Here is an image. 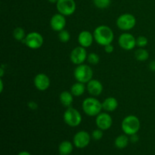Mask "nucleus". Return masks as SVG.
I'll list each match as a JSON object with an SVG mask.
<instances>
[{"label": "nucleus", "mask_w": 155, "mask_h": 155, "mask_svg": "<svg viewBox=\"0 0 155 155\" xmlns=\"http://www.w3.org/2000/svg\"><path fill=\"white\" fill-rule=\"evenodd\" d=\"M82 108L87 116L96 117L102 110V103L95 97H88L83 100Z\"/></svg>", "instance_id": "f03ea898"}, {"label": "nucleus", "mask_w": 155, "mask_h": 155, "mask_svg": "<svg viewBox=\"0 0 155 155\" xmlns=\"http://www.w3.org/2000/svg\"><path fill=\"white\" fill-rule=\"evenodd\" d=\"M118 101L114 97H107L102 102V107L105 111H114L118 107Z\"/></svg>", "instance_id": "f3484780"}, {"label": "nucleus", "mask_w": 155, "mask_h": 155, "mask_svg": "<svg viewBox=\"0 0 155 155\" xmlns=\"http://www.w3.org/2000/svg\"><path fill=\"white\" fill-rule=\"evenodd\" d=\"M48 1L51 3H57L59 0H48Z\"/></svg>", "instance_id": "f704fd0d"}, {"label": "nucleus", "mask_w": 155, "mask_h": 155, "mask_svg": "<svg viewBox=\"0 0 155 155\" xmlns=\"http://www.w3.org/2000/svg\"><path fill=\"white\" fill-rule=\"evenodd\" d=\"M91 136L88 132L81 130L76 133L73 139V143L77 148H84L90 143Z\"/></svg>", "instance_id": "9b49d317"}, {"label": "nucleus", "mask_w": 155, "mask_h": 155, "mask_svg": "<svg viewBox=\"0 0 155 155\" xmlns=\"http://www.w3.org/2000/svg\"><path fill=\"white\" fill-rule=\"evenodd\" d=\"M135 58L139 61H145L149 58V53L145 48H139L135 51Z\"/></svg>", "instance_id": "4be33fe9"}, {"label": "nucleus", "mask_w": 155, "mask_h": 155, "mask_svg": "<svg viewBox=\"0 0 155 155\" xmlns=\"http://www.w3.org/2000/svg\"><path fill=\"white\" fill-rule=\"evenodd\" d=\"M12 34H13V37L15 38V39H16L17 41H20V42H22L25 39L26 36H27V34L25 33V30L21 27H16L13 30Z\"/></svg>", "instance_id": "5701e85b"}, {"label": "nucleus", "mask_w": 155, "mask_h": 155, "mask_svg": "<svg viewBox=\"0 0 155 155\" xmlns=\"http://www.w3.org/2000/svg\"><path fill=\"white\" fill-rule=\"evenodd\" d=\"M50 79L46 74H38L33 80V84L35 87L39 91H45L49 88L50 86Z\"/></svg>", "instance_id": "4468645a"}, {"label": "nucleus", "mask_w": 155, "mask_h": 155, "mask_svg": "<svg viewBox=\"0 0 155 155\" xmlns=\"http://www.w3.org/2000/svg\"><path fill=\"white\" fill-rule=\"evenodd\" d=\"M139 136H138L137 134H134V135H132V136H130V141L131 142H133V143H136V142H137L138 141H139Z\"/></svg>", "instance_id": "7c9ffc66"}, {"label": "nucleus", "mask_w": 155, "mask_h": 155, "mask_svg": "<svg viewBox=\"0 0 155 155\" xmlns=\"http://www.w3.org/2000/svg\"><path fill=\"white\" fill-rule=\"evenodd\" d=\"M94 36L93 33L88 30H83L80 32L78 36V42L80 46L84 48H89L93 43Z\"/></svg>", "instance_id": "dca6fc26"}, {"label": "nucleus", "mask_w": 155, "mask_h": 155, "mask_svg": "<svg viewBox=\"0 0 155 155\" xmlns=\"http://www.w3.org/2000/svg\"><path fill=\"white\" fill-rule=\"evenodd\" d=\"M118 44L123 49L130 51L136 47V38L131 33H124L118 38Z\"/></svg>", "instance_id": "9d476101"}, {"label": "nucleus", "mask_w": 155, "mask_h": 155, "mask_svg": "<svg viewBox=\"0 0 155 155\" xmlns=\"http://www.w3.org/2000/svg\"><path fill=\"white\" fill-rule=\"evenodd\" d=\"M63 119L65 124L71 127H77L81 124L82 115L77 109L72 106L67 107L63 115Z\"/></svg>", "instance_id": "39448f33"}, {"label": "nucleus", "mask_w": 155, "mask_h": 155, "mask_svg": "<svg viewBox=\"0 0 155 155\" xmlns=\"http://www.w3.org/2000/svg\"><path fill=\"white\" fill-rule=\"evenodd\" d=\"M104 51H105L106 53H107V54H111V53H113L114 51V47L112 45V43L106 45L105 46H104Z\"/></svg>", "instance_id": "c85d7f7f"}, {"label": "nucleus", "mask_w": 155, "mask_h": 155, "mask_svg": "<svg viewBox=\"0 0 155 155\" xmlns=\"http://www.w3.org/2000/svg\"><path fill=\"white\" fill-rule=\"evenodd\" d=\"M18 155H31V154H30V153H29L28 151H21L20 153H18Z\"/></svg>", "instance_id": "473e14b6"}, {"label": "nucleus", "mask_w": 155, "mask_h": 155, "mask_svg": "<svg viewBox=\"0 0 155 155\" xmlns=\"http://www.w3.org/2000/svg\"><path fill=\"white\" fill-rule=\"evenodd\" d=\"M136 24V19L131 14H124L117 19V26L123 31H129L134 28Z\"/></svg>", "instance_id": "0eeeda50"}, {"label": "nucleus", "mask_w": 155, "mask_h": 155, "mask_svg": "<svg viewBox=\"0 0 155 155\" xmlns=\"http://www.w3.org/2000/svg\"><path fill=\"white\" fill-rule=\"evenodd\" d=\"M86 89V87L85 86V83L77 82L74 84H73L71 87V92L75 97L82 96L84 94Z\"/></svg>", "instance_id": "aec40b11"}, {"label": "nucleus", "mask_w": 155, "mask_h": 155, "mask_svg": "<svg viewBox=\"0 0 155 155\" xmlns=\"http://www.w3.org/2000/svg\"><path fill=\"white\" fill-rule=\"evenodd\" d=\"M148 40L145 36H139L136 38V45L139 48H144L148 45Z\"/></svg>", "instance_id": "bb28decb"}, {"label": "nucleus", "mask_w": 155, "mask_h": 155, "mask_svg": "<svg viewBox=\"0 0 155 155\" xmlns=\"http://www.w3.org/2000/svg\"><path fill=\"white\" fill-rule=\"evenodd\" d=\"M27 106H28V107L30 109V110H36V109L38 108V104L33 101H29V102L27 103Z\"/></svg>", "instance_id": "c756f323"}, {"label": "nucleus", "mask_w": 155, "mask_h": 155, "mask_svg": "<svg viewBox=\"0 0 155 155\" xmlns=\"http://www.w3.org/2000/svg\"><path fill=\"white\" fill-rule=\"evenodd\" d=\"M93 3L98 8L104 9L110 6L111 0H93Z\"/></svg>", "instance_id": "b1692460"}, {"label": "nucleus", "mask_w": 155, "mask_h": 155, "mask_svg": "<svg viewBox=\"0 0 155 155\" xmlns=\"http://www.w3.org/2000/svg\"><path fill=\"white\" fill-rule=\"evenodd\" d=\"M59 100L60 102L64 107H71L74 101V95L71 93V91H63L59 95Z\"/></svg>", "instance_id": "a211bd4d"}, {"label": "nucleus", "mask_w": 155, "mask_h": 155, "mask_svg": "<svg viewBox=\"0 0 155 155\" xmlns=\"http://www.w3.org/2000/svg\"><path fill=\"white\" fill-rule=\"evenodd\" d=\"M129 142H130V138L127 135H120L115 139L114 145L118 149H124L128 145Z\"/></svg>", "instance_id": "412c9836"}, {"label": "nucleus", "mask_w": 155, "mask_h": 155, "mask_svg": "<svg viewBox=\"0 0 155 155\" xmlns=\"http://www.w3.org/2000/svg\"><path fill=\"white\" fill-rule=\"evenodd\" d=\"M141 127V123L139 118L135 115H128L122 121L121 128L124 134L127 136L137 134Z\"/></svg>", "instance_id": "7ed1b4c3"}, {"label": "nucleus", "mask_w": 155, "mask_h": 155, "mask_svg": "<svg viewBox=\"0 0 155 155\" xmlns=\"http://www.w3.org/2000/svg\"><path fill=\"white\" fill-rule=\"evenodd\" d=\"M74 76L77 82L82 83H87L93 77V71L89 65L82 64L77 65L74 69Z\"/></svg>", "instance_id": "20e7f679"}, {"label": "nucleus", "mask_w": 155, "mask_h": 155, "mask_svg": "<svg viewBox=\"0 0 155 155\" xmlns=\"http://www.w3.org/2000/svg\"><path fill=\"white\" fill-rule=\"evenodd\" d=\"M58 39L63 43L68 42L71 39V34L69 32L66 30H63L61 31L58 32Z\"/></svg>", "instance_id": "393cba45"}, {"label": "nucleus", "mask_w": 155, "mask_h": 155, "mask_svg": "<svg viewBox=\"0 0 155 155\" xmlns=\"http://www.w3.org/2000/svg\"><path fill=\"white\" fill-rule=\"evenodd\" d=\"M94 39L100 45L105 46L112 43L114 39V34L110 27L106 25H100L93 32Z\"/></svg>", "instance_id": "f257e3e1"}, {"label": "nucleus", "mask_w": 155, "mask_h": 155, "mask_svg": "<svg viewBox=\"0 0 155 155\" xmlns=\"http://www.w3.org/2000/svg\"><path fill=\"white\" fill-rule=\"evenodd\" d=\"M148 67H149V69L151 70V71L155 72V61H152L150 62Z\"/></svg>", "instance_id": "2f4dec72"}, {"label": "nucleus", "mask_w": 155, "mask_h": 155, "mask_svg": "<svg viewBox=\"0 0 155 155\" xmlns=\"http://www.w3.org/2000/svg\"><path fill=\"white\" fill-rule=\"evenodd\" d=\"M86 89L92 96H99L103 92V85L99 80L92 79L89 83H87Z\"/></svg>", "instance_id": "2eb2a0df"}, {"label": "nucleus", "mask_w": 155, "mask_h": 155, "mask_svg": "<svg viewBox=\"0 0 155 155\" xmlns=\"http://www.w3.org/2000/svg\"><path fill=\"white\" fill-rule=\"evenodd\" d=\"M74 145L70 141H64L58 146L59 154L60 155H70L74 150Z\"/></svg>", "instance_id": "6ab92c4d"}, {"label": "nucleus", "mask_w": 155, "mask_h": 155, "mask_svg": "<svg viewBox=\"0 0 155 155\" xmlns=\"http://www.w3.org/2000/svg\"><path fill=\"white\" fill-rule=\"evenodd\" d=\"M87 61L89 62L90 64L96 65L99 63L100 57L98 56V54H96V53L92 52V53H90V54H88Z\"/></svg>", "instance_id": "a878e982"}, {"label": "nucleus", "mask_w": 155, "mask_h": 155, "mask_svg": "<svg viewBox=\"0 0 155 155\" xmlns=\"http://www.w3.org/2000/svg\"><path fill=\"white\" fill-rule=\"evenodd\" d=\"M56 7L58 13L67 17L75 12L77 5L74 0H59L56 3Z\"/></svg>", "instance_id": "6e6552de"}, {"label": "nucleus", "mask_w": 155, "mask_h": 155, "mask_svg": "<svg viewBox=\"0 0 155 155\" xmlns=\"http://www.w3.org/2000/svg\"><path fill=\"white\" fill-rule=\"evenodd\" d=\"M87 56L88 54L86 48L80 45V46L75 47L71 51L70 59L73 64L76 65H80L84 63L85 61L87 60Z\"/></svg>", "instance_id": "1a4fd4ad"}, {"label": "nucleus", "mask_w": 155, "mask_h": 155, "mask_svg": "<svg viewBox=\"0 0 155 155\" xmlns=\"http://www.w3.org/2000/svg\"><path fill=\"white\" fill-rule=\"evenodd\" d=\"M3 91V82L2 80H0V92H2Z\"/></svg>", "instance_id": "72a5a7b5"}, {"label": "nucleus", "mask_w": 155, "mask_h": 155, "mask_svg": "<svg viewBox=\"0 0 155 155\" xmlns=\"http://www.w3.org/2000/svg\"><path fill=\"white\" fill-rule=\"evenodd\" d=\"M66 24V18L64 15L60 13L54 15L50 20V27L54 31L56 32H60L64 30Z\"/></svg>", "instance_id": "ddd939ff"}, {"label": "nucleus", "mask_w": 155, "mask_h": 155, "mask_svg": "<svg viewBox=\"0 0 155 155\" xmlns=\"http://www.w3.org/2000/svg\"><path fill=\"white\" fill-rule=\"evenodd\" d=\"M22 42L30 49H38L43 45L44 39L38 32H31L27 34Z\"/></svg>", "instance_id": "423d86ee"}, {"label": "nucleus", "mask_w": 155, "mask_h": 155, "mask_svg": "<svg viewBox=\"0 0 155 155\" xmlns=\"http://www.w3.org/2000/svg\"><path fill=\"white\" fill-rule=\"evenodd\" d=\"M103 130L98 128L96 130H94L92 133V137L94 140L98 141L101 140L103 137Z\"/></svg>", "instance_id": "cd10ccee"}, {"label": "nucleus", "mask_w": 155, "mask_h": 155, "mask_svg": "<svg viewBox=\"0 0 155 155\" xmlns=\"http://www.w3.org/2000/svg\"><path fill=\"white\" fill-rule=\"evenodd\" d=\"M112 124L113 120L111 116L106 112H101L95 118V124L97 127L102 130L103 131L109 130L111 127Z\"/></svg>", "instance_id": "f8f14e48"}]
</instances>
